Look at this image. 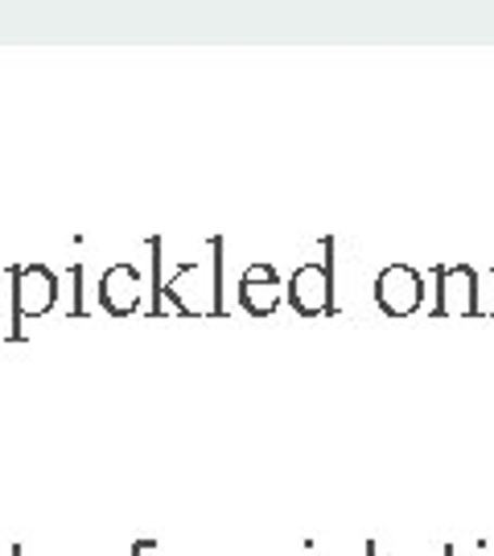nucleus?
<instances>
[{"instance_id":"f03ea898","label":"nucleus","mask_w":494,"mask_h":556,"mask_svg":"<svg viewBox=\"0 0 494 556\" xmlns=\"http://www.w3.org/2000/svg\"><path fill=\"white\" fill-rule=\"evenodd\" d=\"M13 280V338H21V321L46 318L59 305V277L46 264H13L9 268Z\"/></svg>"},{"instance_id":"20e7f679","label":"nucleus","mask_w":494,"mask_h":556,"mask_svg":"<svg viewBox=\"0 0 494 556\" xmlns=\"http://www.w3.org/2000/svg\"><path fill=\"white\" fill-rule=\"evenodd\" d=\"M436 280V305L433 318H474L478 314V273L470 264H436L433 268Z\"/></svg>"},{"instance_id":"9b49d317","label":"nucleus","mask_w":494,"mask_h":556,"mask_svg":"<svg viewBox=\"0 0 494 556\" xmlns=\"http://www.w3.org/2000/svg\"><path fill=\"white\" fill-rule=\"evenodd\" d=\"M363 556H376V544H367V548H363Z\"/></svg>"},{"instance_id":"f8f14e48","label":"nucleus","mask_w":494,"mask_h":556,"mask_svg":"<svg viewBox=\"0 0 494 556\" xmlns=\"http://www.w3.org/2000/svg\"><path fill=\"white\" fill-rule=\"evenodd\" d=\"M445 556H457V548H445Z\"/></svg>"},{"instance_id":"0eeeda50","label":"nucleus","mask_w":494,"mask_h":556,"mask_svg":"<svg viewBox=\"0 0 494 556\" xmlns=\"http://www.w3.org/2000/svg\"><path fill=\"white\" fill-rule=\"evenodd\" d=\"M83 277H87V268L83 264H71V309H66V318H83L87 314V305H83Z\"/></svg>"},{"instance_id":"39448f33","label":"nucleus","mask_w":494,"mask_h":556,"mask_svg":"<svg viewBox=\"0 0 494 556\" xmlns=\"http://www.w3.org/2000/svg\"><path fill=\"white\" fill-rule=\"evenodd\" d=\"M144 301V280L132 264H112L103 277H99V305L112 314V318H132Z\"/></svg>"},{"instance_id":"423d86ee","label":"nucleus","mask_w":494,"mask_h":556,"mask_svg":"<svg viewBox=\"0 0 494 556\" xmlns=\"http://www.w3.org/2000/svg\"><path fill=\"white\" fill-rule=\"evenodd\" d=\"M280 298H284V285H280L273 264L259 260V264H248V268H243V277H239V301H243V309H248L252 318L277 314Z\"/></svg>"},{"instance_id":"9d476101","label":"nucleus","mask_w":494,"mask_h":556,"mask_svg":"<svg viewBox=\"0 0 494 556\" xmlns=\"http://www.w3.org/2000/svg\"><path fill=\"white\" fill-rule=\"evenodd\" d=\"M9 556H29L25 548H9Z\"/></svg>"},{"instance_id":"1a4fd4ad","label":"nucleus","mask_w":494,"mask_h":556,"mask_svg":"<svg viewBox=\"0 0 494 556\" xmlns=\"http://www.w3.org/2000/svg\"><path fill=\"white\" fill-rule=\"evenodd\" d=\"M128 556H157V540H137Z\"/></svg>"},{"instance_id":"7ed1b4c3","label":"nucleus","mask_w":494,"mask_h":556,"mask_svg":"<svg viewBox=\"0 0 494 556\" xmlns=\"http://www.w3.org/2000/svg\"><path fill=\"white\" fill-rule=\"evenodd\" d=\"M376 301L388 318H413L425 305V277L413 264H388L376 277Z\"/></svg>"},{"instance_id":"f257e3e1","label":"nucleus","mask_w":494,"mask_h":556,"mask_svg":"<svg viewBox=\"0 0 494 556\" xmlns=\"http://www.w3.org/2000/svg\"><path fill=\"white\" fill-rule=\"evenodd\" d=\"M326 260L296 264V273L284 285V298L301 318H321L334 314V239H321Z\"/></svg>"},{"instance_id":"6e6552de","label":"nucleus","mask_w":494,"mask_h":556,"mask_svg":"<svg viewBox=\"0 0 494 556\" xmlns=\"http://www.w3.org/2000/svg\"><path fill=\"white\" fill-rule=\"evenodd\" d=\"M211 252H215V309L211 314H223V239H211Z\"/></svg>"}]
</instances>
